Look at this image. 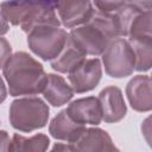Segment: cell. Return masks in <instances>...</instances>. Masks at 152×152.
Segmentation results:
<instances>
[{
	"label": "cell",
	"mask_w": 152,
	"mask_h": 152,
	"mask_svg": "<svg viewBox=\"0 0 152 152\" xmlns=\"http://www.w3.org/2000/svg\"><path fill=\"white\" fill-rule=\"evenodd\" d=\"M68 38L86 55H102L112 40L120 38L114 12L94 10L88 21L71 28Z\"/></svg>",
	"instance_id": "6da1fadb"
},
{
	"label": "cell",
	"mask_w": 152,
	"mask_h": 152,
	"mask_svg": "<svg viewBox=\"0 0 152 152\" xmlns=\"http://www.w3.org/2000/svg\"><path fill=\"white\" fill-rule=\"evenodd\" d=\"M11 96L43 93L48 74L43 65L28 53L20 51L10 56L2 66Z\"/></svg>",
	"instance_id": "7a4b0ae2"
},
{
	"label": "cell",
	"mask_w": 152,
	"mask_h": 152,
	"mask_svg": "<svg viewBox=\"0 0 152 152\" xmlns=\"http://www.w3.org/2000/svg\"><path fill=\"white\" fill-rule=\"evenodd\" d=\"M0 10L7 21L20 26L26 33L39 24L61 25L55 8L40 0H7L0 5Z\"/></svg>",
	"instance_id": "3957f363"
},
{
	"label": "cell",
	"mask_w": 152,
	"mask_h": 152,
	"mask_svg": "<svg viewBox=\"0 0 152 152\" xmlns=\"http://www.w3.org/2000/svg\"><path fill=\"white\" fill-rule=\"evenodd\" d=\"M49 107L39 97H23L14 100L10 107V122L21 132L43 128L49 120Z\"/></svg>",
	"instance_id": "277c9868"
},
{
	"label": "cell",
	"mask_w": 152,
	"mask_h": 152,
	"mask_svg": "<svg viewBox=\"0 0 152 152\" xmlns=\"http://www.w3.org/2000/svg\"><path fill=\"white\" fill-rule=\"evenodd\" d=\"M68 33L61 25L39 24L27 32L30 50L44 61H52L65 45Z\"/></svg>",
	"instance_id": "5b68a950"
},
{
	"label": "cell",
	"mask_w": 152,
	"mask_h": 152,
	"mask_svg": "<svg viewBox=\"0 0 152 152\" xmlns=\"http://www.w3.org/2000/svg\"><path fill=\"white\" fill-rule=\"evenodd\" d=\"M102 62L106 72L110 77H126L134 71V51L127 39L116 38L110 42L102 53Z\"/></svg>",
	"instance_id": "8992f818"
},
{
	"label": "cell",
	"mask_w": 152,
	"mask_h": 152,
	"mask_svg": "<svg viewBox=\"0 0 152 152\" xmlns=\"http://www.w3.org/2000/svg\"><path fill=\"white\" fill-rule=\"evenodd\" d=\"M53 7L61 24L66 28L84 24L94 12L91 0H56Z\"/></svg>",
	"instance_id": "52a82bcc"
},
{
	"label": "cell",
	"mask_w": 152,
	"mask_h": 152,
	"mask_svg": "<svg viewBox=\"0 0 152 152\" xmlns=\"http://www.w3.org/2000/svg\"><path fill=\"white\" fill-rule=\"evenodd\" d=\"M102 76V66L99 58L84 59L80 66L69 74V81L75 93L90 91L97 87Z\"/></svg>",
	"instance_id": "ba28073f"
},
{
	"label": "cell",
	"mask_w": 152,
	"mask_h": 152,
	"mask_svg": "<svg viewBox=\"0 0 152 152\" xmlns=\"http://www.w3.org/2000/svg\"><path fill=\"white\" fill-rule=\"evenodd\" d=\"M97 99L101 107L102 120H104V122H118L125 118L127 107L124 100V95L118 87H106L100 91Z\"/></svg>",
	"instance_id": "9c48e42d"
},
{
	"label": "cell",
	"mask_w": 152,
	"mask_h": 152,
	"mask_svg": "<svg viewBox=\"0 0 152 152\" xmlns=\"http://www.w3.org/2000/svg\"><path fill=\"white\" fill-rule=\"evenodd\" d=\"M126 95L131 107L137 112H150L152 108L151 77L148 75L134 76L126 87Z\"/></svg>",
	"instance_id": "30bf717a"
},
{
	"label": "cell",
	"mask_w": 152,
	"mask_h": 152,
	"mask_svg": "<svg viewBox=\"0 0 152 152\" xmlns=\"http://www.w3.org/2000/svg\"><path fill=\"white\" fill-rule=\"evenodd\" d=\"M68 115L82 125H99L102 120L101 107L97 97L88 96L72 101L65 109Z\"/></svg>",
	"instance_id": "8fae6325"
},
{
	"label": "cell",
	"mask_w": 152,
	"mask_h": 152,
	"mask_svg": "<svg viewBox=\"0 0 152 152\" xmlns=\"http://www.w3.org/2000/svg\"><path fill=\"white\" fill-rule=\"evenodd\" d=\"M84 129L86 126L72 120L65 109L59 112L51 120L49 126V132L55 139L64 140L70 144H74L84 132Z\"/></svg>",
	"instance_id": "7c38bea8"
},
{
	"label": "cell",
	"mask_w": 152,
	"mask_h": 152,
	"mask_svg": "<svg viewBox=\"0 0 152 152\" xmlns=\"http://www.w3.org/2000/svg\"><path fill=\"white\" fill-rule=\"evenodd\" d=\"M76 151H116L109 134L101 128H86L72 144Z\"/></svg>",
	"instance_id": "4fadbf2b"
},
{
	"label": "cell",
	"mask_w": 152,
	"mask_h": 152,
	"mask_svg": "<svg viewBox=\"0 0 152 152\" xmlns=\"http://www.w3.org/2000/svg\"><path fill=\"white\" fill-rule=\"evenodd\" d=\"M43 95L50 104H52L53 107H61L72 99L74 90L62 76L48 74Z\"/></svg>",
	"instance_id": "5bb4252c"
},
{
	"label": "cell",
	"mask_w": 152,
	"mask_h": 152,
	"mask_svg": "<svg viewBox=\"0 0 152 152\" xmlns=\"http://www.w3.org/2000/svg\"><path fill=\"white\" fill-rule=\"evenodd\" d=\"M87 55L80 50L69 38H66L65 45L56 58L51 61L53 70L62 74H70L86 59Z\"/></svg>",
	"instance_id": "9a60e30c"
},
{
	"label": "cell",
	"mask_w": 152,
	"mask_h": 152,
	"mask_svg": "<svg viewBox=\"0 0 152 152\" xmlns=\"http://www.w3.org/2000/svg\"><path fill=\"white\" fill-rule=\"evenodd\" d=\"M50 145V140L45 134H36L31 138H25L18 133L13 135L11 139L10 148L8 151H36V152H43L46 151Z\"/></svg>",
	"instance_id": "2e32d148"
},
{
	"label": "cell",
	"mask_w": 152,
	"mask_h": 152,
	"mask_svg": "<svg viewBox=\"0 0 152 152\" xmlns=\"http://www.w3.org/2000/svg\"><path fill=\"white\" fill-rule=\"evenodd\" d=\"M128 43L131 44L134 51V57H135L134 70L138 71L150 70L152 64V38L132 39L128 40Z\"/></svg>",
	"instance_id": "e0dca14e"
},
{
	"label": "cell",
	"mask_w": 152,
	"mask_h": 152,
	"mask_svg": "<svg viewBox=\"0 0 152 152\" xmlns=\"http://www.w3.org/2000/svg\"><path fill=\"white\" fill-rule=\"evenodd\" d=\"M97 10L104 12H115L126 4V0H93Z\"/></svg>",
	"instance_id": "ac0fdd59"
},
{
	"label": "cell",
	"mask_w": 152,
	"mask_h": 152,
	"mask_svg": "<svg viewBox=\"0 0 152 152\" xmlns=\"http://www.w3.org/2000/svg\"><path fill=\"white\" fill-rule=\"evenodd\" d=\"M11 55H12V48L10 43L5 38L0 37V68L5 65V63L7 62Z\"/></svg>",
	"instance_id": "d6986e66"
},
{
	"label": "cell",
	"mask_w": 152,
	"mask_h": 152,
	"mask_svg": "<svg viewBox=\"0 0 152 152\" xmlns=\"http://www.w3.org/2000/svg\"><path fill=\"white\" fill-rule=\"evenodd\" d=\"M11 144L10 135L6 131H0V151H8Z\"/></svg>",
	"instance_id": "ffe728a7"
},
{
	"label": "cell",
	"mask_w": 152,
	"mask_h": 152,
	"mask_svg": "<svg viewBox=\"0 0 152 152\" xmlns=\"http://www.w3.org/2000/svg\"><path fill=\"white\" fill-rule=\"evenodd\" d=\"M126 2L142 10H151V0H126Z\"/></svg>",
	"instance_id": "44dd1931"
},
{
	"label": "cell",
	"mask_w": 152,
	"mask_h": 152,
	"mask_svg": "<svg viewBox=\"0 0 152 152\" xmlns=\"http://www.w3.org/2000/svg\"><path fill=\"white\" fill-rule=\"evenodd\" d=\"M10 30V25H8V21L6 20V18L4 17L1 10H0V36L2 34H6Z\"/></svg>",
	"instance_id": "7402d4cb"
},
{
	"label": "cell",
	"mask_w": 152,
	"mask_h": 152,
	"mask_svg": "<svg viewBox=\"0 0 152 152\" xmlns=\"http://www.w3.org/2000/svg\"><path fill=\"white\" fill-rule=\"evenodd\" d=\"M52 151H76L75 146L70 142H68V145H62V144H56L52 147Z\"/></svg>",
	"instance_id": "603a6c76"
},
{
	"label": "cell",
	"mask_w": 152,
	"mask_h": 152,
	"mask_svg": "<svg viewBox=\"0 0 152 152\" xmlns=\"http://www.w3.org/2000/svg\"><path fill=\"white\" fill-rule=\"evenodd\" d=\"M6 96H7V89H6V86H5L4 80L0 76V103L5 101Z\"/></svg>",
	"instance_id": "cb8c5ba5"
},
{
	"label": "cell",
	"mask_w": 152,
	"mask_h": 152,
	"mask_svg": "<svg viewBox=\"0 0 152 152\" xmlns=\"http://www.w3.org/2000/svg\"><path fill=\"white\" fill-rule=\"evenodd\" d=\"M40 1L46 2V4H49V5H51V6L53 7V5H55V1H56V0H40ZM53 8H55V7H53Z\"/></svg>",
	"instance_id": "d4e9b609"
}]
</instances>
